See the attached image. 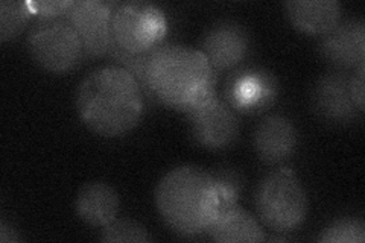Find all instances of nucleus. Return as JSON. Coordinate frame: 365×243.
Instances as JSON below:
<instances>
[{
  "mask_svg": "<svg viewBox=\"0 0 365 243\" xmlns=\"http://www.w3.org/2000/svg\"><path fill=\"white\" fill-rule=\"evenodd\" d=\"M155 207L168 227L182 236L209 233L237 201L215 173L198 166L169 170L155 187Z\"/></svg>",
  "mask_w": 365,
  "mask_h": 243,
  "instance_id": "f257e3e1",
  "label": "nucleus"
},
{
  "mask_svg": "<svg viewBox=\"0 0 365 243\" xmlns=\"http://www.w3.org/2000/svg\"><path fill=\"white\" fill-rule=\"evenodd\" d=\"M143 105L139 81L122 66H102L90 72L76 91L79 118L102 137H120L134 130Z\"/></svg>",
  "mask_w": 365,
  "mask_h": 243,
  "instance_id": "f03ea898",
  "label": "nucleus"
},
{
  "mask_svg": "<svg viewBox=\"0 0 365 243\" xmlns=\"http://www.w3.org/2000/svg\"><path fill=\"white\" fill-rule=\"evenodd\" d=\"M143 91L177 110H192L215 96L213 68L200 49L165 44L148 53Z\"/></svg>",
  "mask_w": 365,
  "mask_h": 243,
  "instance_id": "7ed1b4c3",
  "label": "nucleus"
},
{
  "mask_svg": "<svg viewBox=\"0 0 365 243\" xmlns=\"http://www.w3.org/2000/svg\"><path fill=\"white\" fill-rule=\"evenodd\" d=\"M256 210L260 221L276 233H289L306 221L309 201L292 169L274 170L262 180L256 192Z\"/></svg>",
  "mask_w": 365,
  "mask_h": 243,
  "instance_id": "20e7f679",
  "label": "nucleus"
},
{
  "mask_svg": "<svg viewBox=\"0 0 365 243\" xmlns=\"http://www.w3.org/2000/svg\"><path fill=\"white\" fill-rule=\"evenodd\" d=\"M168 32L165 13L142 0L114 2L111 36L114 48L130 55H145L158 48Z\"/></svg>",
  "mask_w": 365,
  "mask_h": 243,
  "instance_id": "39448f33",
  "label": "nucleus"
},
{
  "mask_svg": "<svg viewBox=\"0 0 365 243\" xmlns=\"http://www.w3.org/2000/svg\"><path fill=\"white\" fill-rule=\"evenodd\" d=\"M28 49L40 67L66 73L81 61L84 46L66 19H40L28 33Z\"/></svg>",
  "mask_w": 365,
  "mask_h": 243,
  "instance_id": "423d86ee",
  "label": "nucleus"
},
{
  "mask_svg": "<svg viewBox=\"0 0 365 243\" xmlns=\"http://www.w3.org/2000/svg\"><path fill=\"white\" fill-rule=\"evenodd\" d=\"M189 113L190 133L202 148L220 150L232 146L239 135V122L227 102L212 96Z\"/></svg>",
  "mask_w": 365,
  "mask_h": 243,
  "instance_id": "0eeeda50",
  "label": "nucleus"
},
{
  "mask_svg": "<svg viewBox=\"0 0 365 243\" xmlns=\"http://www.w3.org/2000/svg\"><path fill=\"white\" fill-rule=\"evenodd\" d=\"M113 6L114 2L78 0L67 11L66 20L78 32L86 53L93 56L111 53L114 48L111 36Z\"/></svg>",
  "mask_w": 365,
  "mask_h": 243,
  "instance_id": "6e6552de",
  "label": "nucleus"
},
{
  "mask_svg": "<svg viewBox=\"0 0 365 243\" xmlns=\"http://www.w3.org/2000/svg\"><path fill=\"white\" fill-rule=\"evenodd\" d=\"M200 51L213 71H228L244 61L250 51V36L241 23L220 20L205 31Z\"/></svg>",
  "mask_w": 365,
  "mask_h": 243,
  "instance_id": "1a4fd4ad",
  "label": "nucleus"
},
{
  "mask_svg": "<svg viewBox=\"0 0 365 243\" xmlns=\"http://www.w3.org/2000/svg\"><path fill=\"white\" fill-rule=\"evenodd\" d=\"M319 53L324 60L342 71L365 63V23L362 19L339 20L319 38Z\"/></svg>",
  "mask_w": 365,
  "mask_h": 243,
  "instance_id": "9d476101",
  "label": "nucleus"
},
{
  "mask_svg": "<svg viewBox=\"0 0 365 243\" xmlns=\"http://www.w3.org/2000/svg\"><path fill=\"white\" fill-rule=\"evenodd\" d=\"M346 72H330L319 78L312 90V105L318 115L335 123H349L362 114L355 107L349 91Z\"/></svg>",
  "mask_w": 365,
  "mask_h": 243,
  "instance_id": "9b49d317",
  "label": "nucleus"
},
{
  "mask_svg": "<svg viewBox=\"0 0 365 243\" xmlns=\"http://www.w3.org/2000/svg\"><path fill=\"white\" fill-rule=\"evenodd\" d=\"M253 145L262 161L277 165L294 155L299 145V133L288 118L282 114H269L257 123Z\"/></svg>",
  "mask_w": 365,
  "mask_h": 243,
  "instance_id": "f8f14e48",
  "label": "nucleus"
},
{
  "mask_svg": "<svg viewBox=\"0 0 365 243\" xmlns=\"http://www.w3.org/2000/svg\"><path fill=\"white\" fill-rule=\"evenodd\" d=\"M291 25L307 36H324L342 17V6L336 0H289L284 4Z\"/></svg>",
  "mask_w": 365,
  "mask_h": 243,
  "instance_id": "ddd939ff",
  "label": "nucleus"
},
{
  "mask_svg": "<svg viewBox=\"0 0 365 243\" xmlns=\"http://www.w3.org/2000/svg\"><path fill=\"white\" fill-rule=\"evenodd\" d=\"M276 96V81L268 72H239L227 86V99L232 108L260 111Z\"/></svg>",
  "mask_w": 365,
  "mask_h": 243,
  "instance_id": "4468645a",
  "label": "nucleus"
},
{
  "mask_svg": "<svg viewBox=\"0 0 365 243\" xmlns=\"http://www.w3.org/2000/svg\"><path fill=\"white\" fill-rule=\"evenodd\" d=\"M75 210L83 222L104 228L118 219L119 196L110 184L90 181L79 189L75 201Z\"/></svg>",
  "mask_w": 365,
  "mask_h": 243,
  "instance_id": "2eb2a0df",
  "label": "nucleus"
},
{
  "mask_svg": "<svg viewBox=\"0 0 365 243\" xmlns=\"http://www.w3.org/2000/svg\"><path fill=\"white\" fill-rule=\"evenodd\" d=\"M212 240L220 243L265 242L267 236L256 217L244 208L233 205L207 233Z\"/></svg>",
  "mask_w": 365,
  "mask_h": 243,
  "instance_id": "dca6fc26",
  "label": "nucleus"
},
{
  "mask_svg": "<svg viewBox=\"0 0 365 243\" xmlns=\"http://www.w3.org/2000/svg\"><path fill=\"white\" fill-rule=\"evenodd\" d=\"M32 11L28 2L2 0L0 2V40L9 41L17 38L26 28Z\"/></svg>",
  "mask_w": 365,
  "mask_h": 243,
  "instance_id": "f3484780",
  "label": "nucleus"
},
{
  "mask_svg": "<svg viewBox=\"0 0 365 243\" xmlns=\"http://www.w3.org/2000/svg\"><path fill=\"white\" fill-rule=\"evenodd\" d=\"M322 243H364L365 224L359 217H341L329 224L318 237Z\"/></svg>",
  "mask_w": 365,
  "mask_h": 243,
  "instance_id": "a211bd4d",
  "label": "nucleus"
},
{
  "mask_svg": "<svg viewBox=\"0 0 365 243\" xmlns=\"http://www.w3.org/2000/svg\"><path fill=\"white\" fill-rule=\"evenodd\" d=\"M101 242L150 243L154 242V237L142 224L133 221V219H114L111 224L106 225L104 229H102Z\"/></svg>",
  "mask_w": 365,
  "mask_h": 243,
  "instance_id": "6ab92c4d",
  "label": "nucleus"
},
{
  "mask_svg": "<svg viewBox=\"0 0 365 243\" xmlns=\"http://www.w3.org/2000/svg\"><path fill=\"white\" fill-rule=\"evenodd\" d=\"M32 14H38L41 19H60L66 16L73 2L71 0H43V2H28Z\"/></svg>",
  "mask_w": 365,
  "mask_h": 243,
  "instance_id": "aec40b11",
  "label": "nucleus"
},
{
  "mask_svg": "<svg viewBox=\"0 0 365 243\" xmlns=\"http://www.w3.org/2000/svg\"><path fill=\"white\" fill-rule=\"evenodd\" d=\"M364 78H365V63L359 64L355 68V73L349 78V91L353 103L358 108L359 113L365 110V88H364Z\"/></svg>",
  "mask_w": 365,
  "mask_h": 243,
  "instance_id": "412c9836",
  "label": "nucleus"
},
{
  "mask_svg": "<svg viewBox=\"0 0 365 243\" xmlns=\"http://www.w3.org/2000/svg\"><path fill=\"white\" fill-rule=\"evenodd\" d=\"M21 237L19 236V233L16 231V228L13 225H9L5 219H2L0 222V242L8 243V242H20Z\"/></svg>",
  "mask_w": 365,
  "mask_h": 243,
  "instance_id": "4be33fe9",
  "label": "nucleus"
}]
</instances>
